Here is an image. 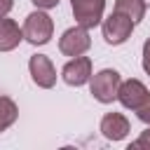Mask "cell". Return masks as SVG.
<instances>
[{"instance_id":"cell-1","label":"cell","mask_w":150,"mask_h":150,"mask_svg":"<svg viewBox=\"0 0 150 150\" xmlns=\"http://www.w3.org/2000/svg\"><path fill=\"white\" fill-rule=\"evenodd\" d=\"M52 33H54V23L45 12H33V14L26 16L23 38L30 45H47L52 40Z\"/></svg>"},{"instance_id":"cell-2","label":"cell","mask_w":150,"mask_h":150,"mask_svg":"<svg viewBox=\"0 0 150 150\" xmlns=\"http://www.w3.org/2000/svg\"><path fill=\"white\" fill-rule=\"evenodd\" d=\"M120 84H122V82H120V73L105 68V70H101V73H96V75L91 77V94H94V98L101 101V103H112V101L117 98Z\"/></svg>"},{"instance_id":"cell-3","label":"cell","mask_w":150,"mask_h":150,"mask_svg":"<svg viewBox=\"0 0 150 150\" xmlns=\"http://www.w3.org/2000/svg\"><path fill=\"white\" fill-rule=\"evenodd\" d=\"M131 30H134V21H131L127 14H122V12H112V14L103 21V38H105V42H110V45H122V42H127V38L131 35Z\"/></svg>"},{"instance_id":"cell-4","label":"cell","mask_w":150,"mask_h":150,"mask_svg":"<svg viewBox=\"0 0 150 150\" xmlns=\"http://www.w3.org/2000/svg\"><path fill=\"white\" fill-rule=\"evenodd\" d=\"M70 5H73V14H75L77 26L94 28L101 23L105 0H70Z\"/></svg>"},{"instance_id":"cell-5","label":"cell","mask_w":150,"mask_h":150,"mask_svg":"<svg viewBox=\"0 0 150 150\" xmlns=\"http://www.w3.org/2000/svg\"><path fill=\"white\" fill-rule=\"evenodd\" d=\"M89 45H91L89 33H87V28H82V26L68 28V30L61 35V40H59V49H61V54H66V56H80V54H84V52L89 49Z\"/></svg>"},{"instance_id":"cell-6","label":"cell","mask_w":150,"mask_h":150,"mask_svg":"<svg viewBox=\"0 0 150 150\" xmlns=\"http://www.w3.org/2000/svg\"><path fill=\"white\" fill-rule=\"evenodd\" d=\"M28 68H30V77L38 87L42 89H52L54 82H56V70H54V63L45 56V54H35L30 56L28 61Z\"/></svg>"},{"instance_id":"cell-7","label":"cell","mask_w":150,"mask_h":150,"mask_svg":"<svg viewBox=\"0 0 150 150\" xmlns=\"http://www.w3.org/2000/svg\"><path fill=\"white\" fill-rule=\"evenodd\" d=\"M63 80L70 84V87H80L84 82L91 80V59L89 56H73V61H68L61 70Z\"/></svg>"},{"instance_id":"cell-8","label":"cell","mask_w":150,"mask_h":150,"mask_svg":"<svg viewBox=\"0 0 150 150\" xmlns=\"http://www.w3.org/2000/svg\"><path fill=\"white\" fill-rule=\"evenodd\" d=\"M145 96H148V89H145V84L138 82V80H127V82H122L120 89H117L120 103H122L124 108H131V110H136V108L145 101Z\"/></svg>"},{"instance_id":"cell-9","label":"cell","mask_w":150,"mask_h":150,"mask_svg":"<svg viewBox=\"0 0 150 150\" xmlns=\"http://www.w3.org/2000/svg\"><path fill=\"white\" fill-rule=\"evenodd\" d=\"M101 131L108 141H122L129 134V120L120 112H108L101 120Z\"/></svg>"},{"instance_id":"cell-10","label":"cell","mask_w":150,"mask_h":150,"mask_svg":"<svg viewBox=\"0 0 150 150\" xmlns=\"http://www.w3.org/2000/svg\"><path fill=\"white\" fill-rule=\"evenodd\" d=\"M21 40H23V28H19L16 21H12V19L0 16V52L14 49Z\"/></svg>"},{"instance_id":"cell-11","label":"cell","mask_w":150,"mask_h":150,"mask_svg":"<svg viewBox=\"0 0 150 150\" xmlns=\"http://www.w3.org/2000/svg\"><path fill=\"white\" fill-rule=\"evenodd\" d=\"M115 12H122L134 23H138L143 19V14H145V2L143 0H117L115 2Z\"/></svg>"},{"instance_id":"cell-12","label":"cell","mask_w":150,"mask_h":150,"mask_svg":"<svg viewBox=\"0 0 150 150\" xmlns=\"http://www.w3.org/2000/svg\"><path fill=\"white\" fill-rule=\"evenodd\" d=\"M19 110H16V103L7 96H0V131H5L9 124H14Z\"/></svg>"},{"instance_id":"cell-13","label":"cell","mask_w":150,"mask_h":150,"mask_svg":"<svg viewBox=\"0 0 150 150\" xmlns=\"http://www.w3.org/2000/svg\"><path fill=\"white\" fill-rule=\"evenodd\" d=\"M136 115H138V120H141V122L150 124V94H148V96H145V101L136 108Z\"/></svg>"},{"instance_id":"cell-14","label":"cell","mask_w":150,"mask_h":150,"mask_svg":"<svg viewBox=\"0 0 150 150\" xmlns=\"http://www.w3.org/2000/svg\"><path fill=\"white\" fill-rule=\"evenodd\" d=\"M131 148H134V150H136V148H148V150H150V129H145V131L129 145V150H131Z\"/></svg>"},{"instance_id":"cell-15","label":"cell","mask_w":150,"mask_h":150,"mask_svg":"<svg viewBox=\"0 0 150 150\" xmlns=\"http://www.w3.org/2000/svg\"><path fill=\"white\" fill-rule=\"evenodd\" d=\"M143 68H145V73L150 75V38H148L145 45H143Z\"/></svg>"},{"instance_id":"cell-16","label":"cell","mask_w":150,"mask_h":150,"mask_svg":"<svg viewBox=\"0 0 150 150\" xmlns=\"http://www.w3.org/2000/svg\"><path fill=\"white\" fill-rule=\"evenodd\" d=\"M35 7H40V9H52V7H56L59 5V0H30Z\"/></svg>"},{"instance_id":"cell-17","label":"cell","mask_w":150,"mask_h":150,"mask_svg":"<svg viewBox=\"0 0 150 150\" xmlns=\"http://www.w3.org/2000/svg\"><path fill=\"white\" fill-rule=\"evenodd\" d=\"M12 5H14L12 0H0V16H5V14L12 9Z\"/></svg>"},{"instance_id":"cell-18","label":"cell","mask_w":150,"mask_h":150,"mask_svg":"<svg viewBox=\"0 0 150 150\" xmlns=\"http://www.w3.org/2000/svg\"><path fill=\"white\" fill-rule=\"evenodd\" d=\"M148 2H150V0H148Z\"/></svg>"}]
</instances>
